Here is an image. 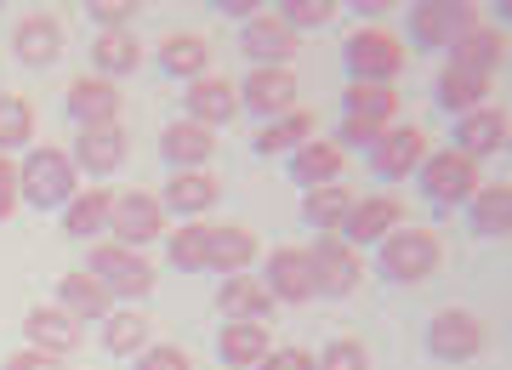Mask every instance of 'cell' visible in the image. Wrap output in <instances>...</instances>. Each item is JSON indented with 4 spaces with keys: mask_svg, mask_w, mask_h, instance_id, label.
Wrapping results in <instances>:
<instances>
[{
    "mask_svg": "<svg viewBox=\"0 0 512 370\" xmlns=\"http://www.w3.org/2000/svg\"><path fill=\"white\" fill-rule=\"evenodd\" d=\"M308 137H319V120L308 109H291V114H279V120H268V126H256L251 148L256 154H296Z\"/></svg>",
    "mask_w": 512,
    "mask_h": 370,
    "instance_id": "obj_35",
    "label": "cell"
},
{
    "mask_svg": "<svg viewBox=\"0 0 512 370\" xmlns=\"http://www.w3.org/2000/svg\"><path fill=\"white\" fill-rule=\"evenodd\" d=\"M63 46H69V29H63V18H52V12H29V18H18V29H12V52H18L23 69L57 63Z\"/></svg>",
    "mask_w": 512,
    "mask_h": 370,
    "instance_id": "obj_17",
    "label": "cell"
},
{
    "mask_svg": "<svg viewBox=\"0 0 512 370\" xmlns=\"http://www.w3.org/2000/svg\"><path fill=\"white\" fill-rule=\"evenodd\" d=\"M69 160L80 177H109L126 166V126H97V131H74Z\"/></svg>",
    "mask_w": 512,
    "mask_h": 370,
    "instance_id": "obj_22",
    "label": "cell"
},
{
    "mask_svg": "<svg viewBox=\"0 0 512 370\" xmlns=\"http://www.w3.org/2000/svg\"><path fill=\"white\" fill-rule=\"evenodd\" d=\"M308 268H313V296H330V302H342L365 285V257L342 234H319L308 245Z\"/></svg>",
    "mask_w": 512,
    "mask_h": 370,
    "instance_id": "obj_5",
    "label": "cell"
},
{
    "mask_svg": "<svg viewBox=\"0 0 512 370\" xmlns=\"http://www.w3.org/2000/svg\"><path fill=\"white\" fill-rule=\"evenodd\" d=\"M23 348H40V353H57V359H69L80 348V325H74L57 302H40L23 314Z\"/></svg>",
    "mask_w": 512,
    "mask_h": 370,
    "instance_id": "obj_23",
    "label": "cell"
},
{
    "mask_svg": "<svg viewBox=\"0 0 512 370\" xmlns=\"http://www.w3.org/2000/svg\"><path fill=\"white\" fill-rule=\"evenodd\" d=\"M382 131H387V126H376V120H348V114H342L330 143L342 148V154H348V148H365V154H370V148L382 143Z\"/></svg>",
    "mask_w": 512,
    "mask_h": 370,
    "instance_id": "obj_43",
    "label": "cell"
},
{
    "mask_svg": "<svg viewBox=\"0 0 512 370\" xmlns=\"http://www.w3.org/2000/svg\"><path fill=\"white\" fill-rule=\"evenodd\" d=\"M256 257H262V240L245 222H211V268L205 274H251Z\"/></svg>",
    "mask_w": 512,
    "mask_h": 370,
    "instance_id": "obj_27",
    "label": "cell"
},
{
    "mask_svg": "<svg viewBox=\"0 0 512 370\" xmlns=\"http://www.w3.org/2000/svg\"><path fill=\"white\" fill-rule=\"evenodd\" d=\"M23 148H35V103L18 92H0V154L12 160Z\"/></svg>",
    "mask_w": 512,
    "mask_h": 370,
    "instance_id": "obj_38",
    "label": "cell"
},
{
    "mask_svg": "<svg viewBox=\"0 0 512 370\" xmlns=\"http://www.w3.org/2000/svg\"><path fill=\"white\" fill-rule=\"evenodd\" d=\"M427 353L439 359V365H467V359H478L484 353V342H490V325L473 314V308H439V314L427 319Z\"/></svg>",
    "mask_w": 512,
    "mask_h": 370,
    "instance_id": "obj_6",
    "label": "cell"
},
{
    "mask_svg": "<svg viewBox=\"0 0 512 370\" xmlns=\"http://www.w3.org/2000/svg\"><path fill=\"white\" fill-rule=\"evenodd\" d=\"M342 114H348V120H376V126H399V92H393V86L348 80V86H342Z\"/></svg>",
    "mask_w": 512,
    "mask_h": 370,
    "instance_id": "obj_36",
    "label": "cell"
},
{
    "mask_svg": "<svg viewBox=\"0 0 512 370\" xmlns=\"http://www.w3.org/2000/svg\"><path fill=\"white\" fill-rule=\"evenodd\" d=\"M336 18V0H279V23L296 29V35H308V29H325Z\"/></svg>",
    "mask_w": 512,
    "mask_h": 370,
    "instance_id": "obj_41",
    "label": "cell"
},
{
    "mask_svg": "<svg viewBox=\"0 0 512 370\" xmlns=\"http://www.w3.org/2000/svg\"><path fill=\"white\" fill-rule=\"evenodd\" d=\"M74 194H80V171H74L69 148H57V143L23 148V160H18V200H29L35 211H63Z\"/></svg>",
    "mask_w": 512,
    "mask_h": 370,
    "instance_id": "obj_1",
    "label": "cell"
},
{
    "mask_svg": "<svg viewBox=\"0 0 512 370\" xmlns=\"http://www.w3.org/2000/svg\"><path fill=\"white\" fill-rule=\"evenodd\" d=\"M217 314L222 319H245V325H274L279 302L268 296V285L256 274H228L217 285Z\"/></svg>",
    "mask_w": 512,
    "mask_h": 370,
    "instance_id": "obj_20",
    "label": "cell"
},
{
    "mask_svg": "<svg viewBox=\"0 0 512 370\" xmlns=\"http://www.w3.org/2000/svg\"><path fill=\"white\" fill-rule=\"evenodd\" d=\"M234 92H239V109L256 114V120L268 126V120L296 109V74L291 69H251L245 86H234Z\"/></svg>",
    "mask_w": 512,
    "mask_h": 370,
    "instance_id": "obj_13",
    "label": "cell"
},
{
    "mask_svg": "<svg viewBox=\"0 0 512 370\" xmlns=\"http://www.w3.org/2000/svg\"><path fill=\"white\" fill-rule=\"evenodd\" d=\"M399 222H404L399 194H370V200H353L348 222H342V240H348L353 251H365V245H382Z\"/></svg>",
    "mask_w": 512,
    "mask_h": 370,
    "instance_id": "obj_18",
    "label": "cell"
},
{
    "mask_svg": "<svg viewBox=\"0 0 512 370\" xmlns=\"http://www.w3.org/2000/svg\"><path fill=\"white\" fill-rule=\"evenodd\" d=\"M416 177H421V194H427L433 205H444V211H450V205H467L473 188L484 183L478 166L467 160V154H456V148H433V154L416 166Z\"/></svg>",
    "mask_w": 512,
    "mask_h": 370,
    "instance_id": "obj_9",
    "label": "cell"
},
{
    "mask_svg": "<svg viewBox=\"0 0 512 370\" xmlns=\"http://www.w3.org/2000/svg\"><path fill=\"white\" fill-rule=\"evenodd\" d=\"M131 365L137 370H194V359H188V348H177V342H148Z\"/></svg>",
    "mask_w": 512,
    "mask_h": 370,
    "instance_id": "obj_44",
    "label": "cell"
},
{
    "mask_svg": "<svg viewBox=\"0 0 512 370\" xmlns=\"http://www.w3.org/2000/svg\"><path fill=\"white\" fill-rule=\"evenodd\" d=\"M439 262H444V240L433 228L399 222V228L376 245V274H382L387 285H421V279L439 274Z\"/></svg>",
    "mask_w": 512,
    "mask_h": 370,
    "instance_id": "obj_2",
    "label": "cell"
},
{
    "mask_svg": "<svg viewBox=\"0 0 512 370\" xmlns=\"http://www.w3.org/2000/svg\"><path fill=\"white\" fill-rule=\"evenodd\" d=\"M148 348V319L137 308H114L109 325H103V353L109 359H137Z\"/></svg>",
    "mask_w": 512,
    "mask_h": 370,
    "instance_id": "obj_39",
    "label": "cell"
},
{
    "mask_svg": "<svg viewBox=\"0 0 512 370\" xmlns=\"http://www.w3.org/2000/svg\"><path fill=\"white\" fill-rule=\"evenodd\" d=\"M421 160H427V131H416V126H387L382 143L370 148V171H376L382 183H404V177H416Z\"/></svg>",
    "mask_w": 512,
    "mask_h": 370,
    "instance_id": "obj_15",
    "label": "cell"
},
{
    "mask_svg": "<svg viewBox=\"0 0 512 370\" xmlns=\"http://www.w3.org/2000/svg\"><path fill=\"white\" fill-rule=\"evenodd\" d=\"M154 63H160L171 80H200V74H211V40L205 35H188V29H177V35H165L160 46H154Z\"/></svg>",
    "mask_w": 512,
    "mask_h": 370,
    "instance_id": "obj_31",
    "label": "cell"
},
{
    "mask_svg": "<svg viewBox=\"0 0 512 370\" xmlns=\"http://www.w3.org/2000/svg\"><path fill=\"white\" fill-rule=\"evenodd\" d=\"M450 148L467 154L473 166H484L490 154L507 148V109H501V103H484V109H473V114H456V137H450Z\"/></svg>",
    "mask_w": 512,
    "mask_h": 370,
    "instance_id": "obj_14",
    "label": "cell"
},
{
    "mask_svg": "<svg viewBox=\"0 0 512 370\" xmlns=\"http://www.w3.org/2000/svg\"><path fill=\"white\" fill-rule=\"evenodd\" d=\"M478 6L467 0H416L410 6V40H416L421 52H450L467 29H478Z\"/></svg>",
    "mask_w": 512,
    "mask_h": 370,
    "instance_id": "obj_7",
    "label": "cell"
},
{
    "mask_svg": "<svg viewBox=\"0 0 512 370\" xmlns=\"http://www.w3.org/2000/svg\"><path fill=\"white\" fill-rule=\"evenodd\" d=\"M0 370H63V359L57 353H40V348H18Z\"/></svg>",
    "mask_w": 512,
    "mask_h": 370,
    "instance_id": "obj_46",
    "label": "cell"
},
{
    "mask_svg": "<svg viewBox=\"0 0 512 370\" xmlns=\"http://www.w3.org/2000/svg\"><path fill=\"white\" fill-rule=\"evenodd\" d=\"M143 0H86V18L97 23V35H114V29H131Z\"/></svg>",
    "mask_w": 512,
    "mask_h": 370,
    "instance_id": "obj_42",
    "label": "cell"
},
{
    "mask_svg": "<svg viewBox=\"0 0 512 370\" xmlns=\"http://www.w3.org/2000/svg\"><path fill=\"white\" fill-rule=\"evenodd\" d=\"M86 274L109 296H126V302H143L154 291V257L148 251H126V245H114V240H97L86 251Z\"/></svg>",
    "mask_w": 512,
    "mask_h": 370,
    "instance_id": "obj_3",
    "label": "cell"
},
{
    "mask_svg": "<svg viewBox=\"0 0 512 370\" xmlns=\"http://www.w3.org/2000/svg\"><path fill=\"white\" fill-rule=\"evenodd\" d=\"M222 18H234V23H251L256 18V0H211Z\"/></svg>",
    "mask_w": 512,
    "mask_h": 370,
    "instance_id": "obj_48",
    "label": "cell"
},
{
    "mask_svg": "<svg viewBox=\"0 0 512 370\" xmlns=\"http://www.w3.org/2000/svg\"><path fill=\"white\" fill-rule=\"evenodd\" d=\"M143 69V40L131 35V29H114V35H97L92 40V74L97 80H126V74Z\"/></svg>",
    "mask_w": 512,
    "mask_h": 370,
    "instance_id": "obj_32",
    "label": "cell"
},
{
    "mask_svg": "<svg viewBox=\"0 0 512 370\" xmlns=\"http://www.w3.org/2000/svg\"><path fill=\"white\" fill-rule=\"evenodd\" d=\"M18 211V160H6L0 154V222Z\"/></svg>",
    "mask_w": 512,
    "mask_h": 370,
    "instance_id": "obj_45",
    "label": "cell"
},
{
    "mask_svg": "<svg viewBox=\"0 0 512 370\" xmlns=\"http://www.w3.org/2000/svg\"><path fill=\"white\" fill-rule=\"evenodd\" d=\"M256 370H313V353L308 348H274Z\"/></svg>",
    "mask_w": 512,
    "mask_h": 370,
    "instance_id": "obj_47",
    "label": "cell"
},
{
    "mask_svg": "<svg viewBox=\"0 0 512 370\" xmlns=\"http://www.w3.org/2000/svg\"><path fill=\"white\" fill-rule=\"evenodd\" d=\"M165 262L183 274H205L211 268V222H177L165 228Z\"/></svg>",
    "mask_w": 512,
    "mask_h": 370,
    "instance_id": "obj_34",
    "label": "cell"
},
{
    "mask_svg": "<svg viewBox=\"0 0 512 370\" xmlns=\"http://www.w3.org/2000/svg\"><path fill=\"white\" fill-rule=\"evenodd\" d=\"M234 114H239L234 80H222V74H200V80H188V86H183V120L217 131V126H228Z\"/></svg>",
    "mask_w": 512,
    "mask_h": 370,
    "instance_id": "obj_16",
    "label": "cell"
},
{
    "mask_svg": "<svg viewBox=\"0 0 512 370\" xmlns=\"http://www.w3.org/2000/svg\"><path fill=\"white\" fill-rule=\"evenodd\" d=\"M109 240H114V245H126V251H143V245L165 240V205H160V194H143V188H126V194H114Z\"/></svg>",
    "mask_w": 512,
    "mask_h": 370,
    "instance_id": "obj_8",
    "label": "cell"
},
{
    "mask_svg": "<svg viewBox=\"0 0 512 370\" xmlns=\"http://www.w3.org/2000/svg\"><path fill=\"white\" fill-rule=\"evenodd\" d=\"M313 370H370V348L359 336H330L325 353H313Z\"/></svg>",
    "mask_w": 512,
    "mask_h": 370,
    "instance_id": "obj_40",
    "label": "cell"
},
{
    "mask_svg": "<svg viewBox=\"0 0 512 370\" xmlns=\"http://www.w3.org/2000/svg\"><path fill=\"white\" fill-rule=\"evenodd\" d=\"M348 211H353V188H342V183L308 188V194H302V222H308L313 234H342Z\"/></svg>",
    "mask_w": 512,
    "mask_h": 370,
    "instance_id": "obj_37",
    "label": "cell"
},
{
    "mask_svg": "<svg viewBox=\"0 0 512 370\" xmlns=\"http://www.w3.org/2000/svg\"><path fill=\"white\" fill-rule=\"evenodd\" d=\"M262 285L274 296L279 308H302L313 302V268H308V245H274L268 257H262Z\"/></svg>",
    "mask_w": 512,
    "mask_h": 370,
    "instance_id": "obj_10",
    "label": "cell"
},
{
    "mask_svg": "<svg viewBox=\"0 0 512 370\" xmlns=\"http://www.w3.org/2000/svg\"><path fill=\"white\" fill-rule=\"evenodd\" d=\"M268 353H274V342H268V325L228 319V325L217 331V359H222V370H256Z\"/></svg>",
    "mask_w": 512,
    "mask_h": 370,
    "instance_id": "obj_30",
    "label": "cell"
},
{
    "mask_svg": "<svg viewBox=\"0 0 512 370\" xmlns=\"http://www.w3.org/2000/svg\"><path fill=\"white\" fill-rule=\"evenodd\" d=\"M63 114L74 120V131H97V126H120V86L80 74L69 92H63Z\"/></svg>",
    "mask_w": 512,
    "mask_h": 370,
    "instance_id": "obj_12",
    "label": "cell"
},
{
    "mask_svg": "<svg viewBox=\"0 0 512 370\" xmlns=\"http://www.w3.org/2000/svg\"><path fill=\"white\" fill-rule=\"evenodd\" d=\"M222 200V183L211 171H171V183L160 188L165 217H183V222H205V211Z\"/></svg>",
    "mask_w": 512,
    "mask_h": 370,
    "instance_id": "obj_21",
    "label": "cell"
},
{
    "mask_svg": "<svg viewBox=\"0 0 512 370\" xmlns=\"http://www.w3.org/2000/svg\"><path fill=\"white\" fill-rule=\"evenodd\" d=\"M109 211H114V194L109 188H80L69 205H63V234L80 245H97L109 234Z\"/></svg>",
    "mask_w": 512,
    "mask_h": 370,
    "instance_id": "obj_29",
    "label": "cell"
},
{
    "mask_svg": "<svg viewBox=\"0 0 512 370\" xmlns=\"http://www.w3.org/2000/svg\"><path fill=\"white\" fill-rule=\"evenodd\" d=\"M302 35L279 23V12H256L251 23H239V57H251V69H291Z\"/></svg>",
    "mask_w": 512,
    "mask_h": 370,
    "instance_id": "obj_11",
    "label": "cell"
},
{
    "mask_svg": "<svg viewBox=\"0 0 512 370\" xmlns=\"http://www.w3.org/2000/svg\"><path fill=\"white\" fill-rule=\"evenodd\" d=\"M160 154L171 171H205L211 166V154H217V131L194 126V120H171L160 131Z\"/></svg>",
    "mask_w": 512,
    "mask_h": 370,
    "instance_id": "obj_24",
    "label": "cell"
},
{
    "mask_svg": "<svg viewBox=\"0 0 512 370\" xmlns=\"http://www.w3.org/2000/svg\"><path fill=\"white\" fill-rule=\"evenodd\" d=\"M57 308H63L74 325H103V319L114 314V296L103 291L86 268H74V274L57 279Z\"/></svg>",
    "mask_w": 512,
    "mask_h": 370,
    "instance_id": "obj_26",
    "label": "cell"
},
{
    "mask_svg": "<svg viewBox=\"0 0 512 370\" xmlns=\"http://www.w3.org/2000/svg\"><path fill=\"white\" fill-rule=\"evenodd\" d=\"M433 103H439V109H450V114H473V109H484V103H490V80L444 63L439 80H433Z\"/></svg>",
    "mask_w": 512,
    "mask_h": 370,
    "instance_id": "obj_33",
    "label": "cell"
},
{
    "mask_svg": "<svg viewBox=\"0 0 512 370\" xmlns=\"http://www.w3.org/2000/svg\"><path fill=\"white\" fill-rule=\"evenodd\" d=\"M291 160V183L308 194V188H330L342 183V171H348V154L336 143H325V137H308V143L296 148V154H285Z\"/></svg>",
    "mask_w": 512,
    "mask_h": 370,
    "instance_id": "obj_25",
    "label": "cell"
},
{
    "mask_svg": "<svg viewBox=\"0 0 512 370\" xmlns=\"http://www.w3.org/2000/svg\"><path fill=\"white\" fill-rule=\"evenodd\" d=\"M467 234L473 240H507L512 234V188L507 183H478L467 200Z\"/></svg>",
    "mask_w": 512,
    "mask_h": 370,
    "instance_id": "obj_28",
    "label": "cell"
},
{
    "mask_svg": "<svg viewBox=\"0 0 512 370\" xmlns=\"http://www.w3.org/2000/svg\"><path fill=\"white\" fill-rule=\"evenodd\" d=\"M404 46L387 29H353L348 40H342V69H348V80H365V86H393L404 69Z\"/></svg>",
    "mask_w": 512,
    "mask_h": 370,
    "instance_id": "obj_4",
    "label": "cell"
},
{
    "mask_svg": "<svg viewBox=\"0 0 512 370\" xmlns=\"http://www.w3.org/2000/svg\"><path fill=\"white\" fill-rule=\"evenodd\" d=\"M450 69H467V74L495 80V74L507 69V29H501V23H478V29H467V35L450 46Z\"/></svg>",
    "mask_w": 512,
    "mask_h": 370,
    "instance_id": "obj_19",
    "label": "cell"
}]
</instances>
